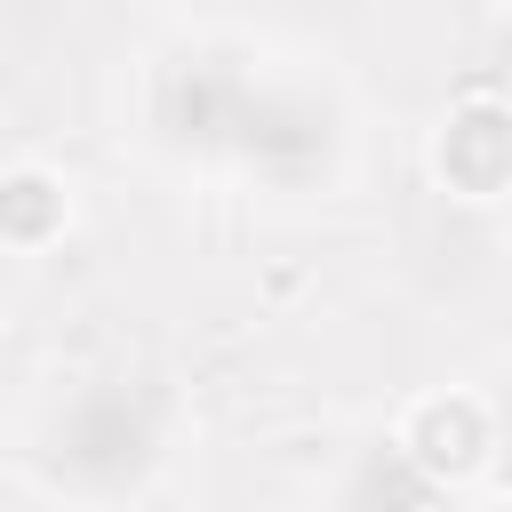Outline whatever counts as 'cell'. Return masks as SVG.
I'll return each instance as SVG.
<instances>
[{"instance_id":"obj_1","label":"cell","mask_w":512,"mask_h":512,"mask_svg":"<svg viewBox=\"0 0 512 512\" xmlns=\"http://www.w3.org/2000/svg\"><path fill=\"white\" fill-rule=\"evenodd\" d=\"M168 456V392L152 376H80L72 392L48 400L32 464L56 496L80 504H120L136 496Z\"/></svg>"},{"instance_id":"obj_2","label":"cell","mask_w":512,"mask_h":512,"mask_svg":"<svg viewBox=\"0 0 512 512\" xmlns=\"http://www.w3.org/2000/svg\"><path fill=\"white\" fill-rule=\"evenodd\" d=\"M392 440L408 448V464L424 480L448 488V480H472L480 464H496V408L480 392H424Z\"/></svg>"},{"instance_id":"obj_3","label":"cell","mask_w":512,"mask_h":512,"mask_svg":"<svg viewBox=\"0 0 512 512\" xmlns=\"http://www.w3.org/2000/svg\"><path fill=\"white\" fill-rule=\"evenodd\" d=\"M432 168H440V184L464 192V200H504V192H512V104H504V96H464V104H448L440 144H432Z\"/></svg>"},{"instance_id":"obj_4","label":"cell","mask_w":512,"mask_h":512,"mask_svg":"<svg viewBox=\"0 0 512 512\" xmlns=\"http://www.w3.org/2000/svg\"><path fill=\"white\" fill-rule=\"evenodd\" d=\"M72 224V192H64V176H48V168H8L0 176V248H48L56 232Z\"/></svg>"},{"instance_id":"obj_5","label":"cell","mask_w":512,"mask_h":512,"mask_svg":"<svg viewBox=\"0 0 512 512\" xmlns=\"http://www.w3.org/2000/svg\"><path fill=\"white\" fill-rule=\"evenodd\" d=\"M344 512H440V480H424L400 440H376L344 480Z\"/></svg>"}]
</instances>
